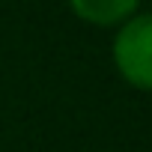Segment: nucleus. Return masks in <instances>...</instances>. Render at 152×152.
Returning <instances> with one entry per match:
<instances>
[{"mask_svg": "<svg viewBox=\"0 0 152 152\" xmlns=\"http://www.w3.org/2000/svg\"><path fill=\"white\" fill-rule=\"evenodd\" d=\"M110 63L119 81L137 93H152V12H137L113 30Z\"/></svg>", "mask_w": 152, "mask_h": 152, "instance_id": "1", "label": "nucleus"}, {"mask_svg": "<svg viewBox=\"0 0 152 152\" xmlns=\"http://www.w3.org/2000/svg\"><path fill=\"white\" fill-rule=\"evenodd\" d=\"M66 3L78 21L99 30H116L119 24H125L140 12L143 0H66Z\"/></svg>", "mask_w": 152, "mask_h": 152, "instance_id": "2", "label": "nucleus"}, {"mask_svg": "<svg viewBox=\"0 0 152 152\" xmlns=\"http://www.w3.org/2000/svg\"><path fill=\"white\" fill-rule=\"evenodd\" d=\"M146 12H152V0H149V9H146Z\"/></svg>", "mask_w": 152, "mask_h": 152, "instance_id": "3", "label": "nucleus"}]
</instances>
